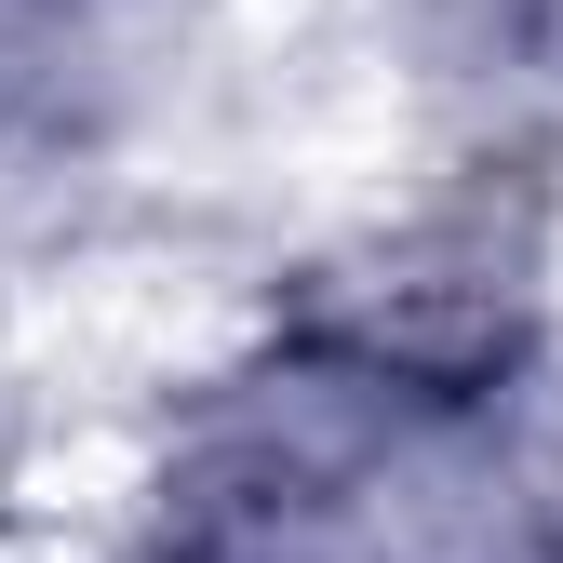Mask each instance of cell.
Segmentation results:
<instances>
[{
    "mask_svg": "<svg viewBox=\"0 0 563 563\" xmlns=\"http://www.w3.org/2000/svg\"><path fill=\"white\" fill-rule=\"evenodd\" d=\"M14 322L54 430H148L268 322V242L188 201H95L14 268Z\"/></svg>",
    "mask_w": 563,
    "mask_h": 563,
    "instance_id": "6da1fadb",
    "label": "cell"
},
{
    "mask_svg": "<svg viewBox=\"0 0 563 563\" xmlns=\"http://www.w3.org/2000/svg\"><path fill=\"white\" fill-rule=\"evenodd\" d=\"M296 14L389 95L402 148L523 108V14L537 0H296Z\"/></svg>",
    "mask_w": 563,
    "mask_h": 563,
    "instance_id": "277c9868",
    "label": "cell"
},
{
    "mask_svg": "<svg viewBox=\"0 0 563 563\" xmlns=\"http://www.w3.org/2000/svg\"><path fill=\"white\" fill-rule=\"evenodd\" d=\"M523 108L563 134V0H537V14H523Z\"/></svg>",
    "mask_w": 563,
    "mask_h": 563,
    "instance_id": "8992f818",
    "label": "cell"
},
{
    "mask_svg": "<svg viewBox=\"0 0 563 563\" xmlns=\"http://www.w3.org/2000/svg\"><path fill=\"white\" fill-rule=\"evenodd\" d=\"M41 389H27V322H14V268H0V497H14V470L41 456Z\"/></svg>",
    "mask_w": 563,
    "mask_h": 563,
    "instance_id": "5b68a950",
    "label": "cell"
},
{
    "mask_svg": "<svg viewBox=\"0 0 563 563\" xmlns=\"http://www.w3.org/2000/svg\"><path fill=\"white\" fill-rule=\"evenodd\" d=\"M402 402H416V389H376L363 363H335V349L255 322L229 363L201 376V389H175L134 443H148L162 470H188V483H216V497L296 510V523H335L349 470L376 456V430H389Z\"/></svg>",
    "mask_w": 563,
    "mask_h": 563,
    "instance_id": "7a4b0ae2",
    "label": "cell"
},
{
    "mask_svg": "<svg viewBox=\"0 0 563 563\" xmlns=\"http://www.w3.org/2000/svg\"><path fill=\"white\" fill-rule=\"evenodd\" d=\"M335 563H523V510L483 443V402H402L376 430V456L335 497Z\"/></svg>",
    "mask_w": 563,
    "mask_h": 563,
    "instance_id": "3957f363",
    "label": "cell"
}]
</instances>
